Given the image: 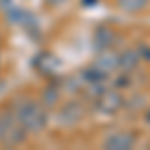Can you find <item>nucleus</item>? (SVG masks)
<instances>
[{
	"instance_id": "1",
	"label": "nucleus",
	"mask_w": 150,
	"mask_h": 150,
	"mask_svg": "<svg viewBox=\"0 0 150 150\" xmlns=\"http://www.w3.org/2000/svg\"><path fill=\"white\" fill-rule=\"evenodd\" d=\"M10 112L14 120L26 130V132H40L44 130L48 124V114L46 108L40 102H36L32 98L26 96H18L14 98L10 104Z\"/></svg>"
},
{
	"instance_id": "2",
	"label": "nucleus",
	"mask_w": 150,
	"mask_h": 150,
	"mask_svg": "<svg viewBox=\"0 0 150 150\" xmlns=\"http://www.w3.org/2000/svg\"><path fill=\"white\" fill-rule=\"evenodd\" d=\"M96 106L104 114H116L124 106V98L120 96L118 90H104L102 94L96 96Z\"/></svg>"
},
{
	"instance_id": "3",
	"label": "nucleus",
	"mask_w": 150,
	"mask_h": 150,
	"mask_svg": "<svg viewBox=\"0 0 150 150\" xmlns=\"http://www.w3.org/2000/svg\"><path fill=\"white\" fill-rule=\"evenodd\" d=\"M82 116H84V106H82L80 102H76V100H70V102H66L60 108V112H58V122H60L62 126H72V124L80 122Z\"/></svg>"
},
{
	"instance_id": "4",
	"label": "nucleus",
	"mask_w": 150,
	"mask_h": 150,
	"mask_svg": "<svg viewBox=\"0 0 150 150\" xmlns=\"http://www.w3.org/2000/svg\"><path fill=\"white\" fill-rule=\"evenodd\" d=\"M32 64H34V68L42 74V76H52V74H56L58 68H60V60H58L52 52H40V54H36L34 60H32Z\"/></svg>"
},
{
	"instance_id": "5",
	"label": "nucleus",
	"mask_w": 150,
	"mask_h": 150,
	"mask_svg": "<svg viewBox=\"0 0 150 150\" xmlns=\"http://www.w3.org/2000/svg\"><path fill=\"white\" fill-rule=\"evenodd\" d=\"M136 144V136L130 132H114L104 140V148L108 150H128Z\"/></svg>"
},
{
	"instance_id": "6",
	"label": "nucleus",
	"mask_w": 150,
	"mask_h": 150,
	"mask_svg": "<svg viewBox=\"0 0 150 150\" xmlns=\"http://www.w3.org/2000/svg\"><path fill=\"white\" fill-rule=\"evenodd\" d=\"M26 136H28V132H26L18 122H14V124L0 136V144H2V146H18V144H22L24 140H26Z\"/></svg>"
},
{
	"instance_id": "7",
	"label": "nucleus",
	"mask_w": 150,
	"mask_h": 150,
	"mask_svg": "<svg viewBox=\"0 0 150 150\" xmlns=\"http://www.w3.org/2000/svg\"><path fill=\"white\" fill-rule=\"evenodd\" d=\"M94 66L98 70H102L104 74H112L114 70H118V54L112 52L110 48H108V50H100V54L96 58Z\"/></svg>"
},
{
	"instance_id": "8",
	"label": "nucleus",
	"mask_w": 150,
	"mask_h": 150,
	"mask_svg": "<svg viewBox=\"0 0 150 150\" xmlns=\"http://www.w3.org/2000/svg\"><path fill=\"white\" fill-rule=\"evenodd\" d=\"M116 42V32L108 26H100L96 28V34H94V48L100 52V50H108L112 48Z\"/></svg>"
},
{
	"instance_id": "9",
	"label": "nucleus",
	"mask_w": 150,
	"mask_h": 150,
	"mask_svg": "<svg viewBox=\"0 0 150 150\" xmlns=\"http://www.w3.org/2000/svg\"><path fill=\"white\" fill-rule=\"evenodd\" d=\"M138 62H140L138 50L128 48V50H124V52H120V54H118V68L122 70V72H126V74H130L132 70H136Z\"/></svg>"
},
{
	"instance_id": "10",
	"label": "nucleus",
	"mask_w": 150,
	"mask_h": 150,
	"mask_svg": "<svg viewBox=\"0 0 150 150\" xmlns=\"http://www.w3.org/2000/svg\"><path fill=\"white\" fill-rule=\"evenodd\" d=\"M60 100V90H58L56 84H48L46 88L42 90L40 94V104L44 106V108H54Z\"/></svg>"
},
{
	"instance_id": "11",
	"label": "nucleus",
	"mask_w": 150,
	"mask_h": 150,
	"mask_svg": "<svg viewBox=\"0 0 150 150\" xmlns=\"http://www.w3.org/2000/svg\"><path fill=\"white\" fill-rule=\"evenodd\" d=\"M80 78L84 84H94V82H104L108 78V74H104L102 70H98L96 66H88V68H84L80 72Z\"/></svg>"
},
{
	"instance_id": "12",
	"label": "nucleus",
	"mask_w": 150,
	"mask_h": 150,
	"mask_svg": "<svg viewBox=\"0 0 150 150\" xmlns=\"http://www.w3.org/2000/svg\"><path fill=\"white\" fill-rule=\"evenodd\" d=\"M118 8L124 12H130V14H136V12H142L146 6L150 4V0H116Z\"/></svg>"
},
{
	"instance_id": "13",
	"label": "nucleus",
	"mask_w": 150,
	"mask_h": 150,
	"mask_svg": "<svg viewBox=\"0 0 150 150\" xmlns=\"http://www.w3.org/2000/svg\"><path fill=\"white\" fill-rule=\"evenodd\" d=\"M16 120H14V116H12L10 110H6V112H0V136L8 130V128L14 124Z\"/></svg>"
},
{
	"instance_id": "14",
	"label": "nucleus",
	"mask_w": 150,
	"mask_h": 150,
	"mask_svg": "<svg viewBox=\"0 0 150 150\" xmlns=\"http://www.w3.org/2000/svg\"><path fill=\"white\" fill-rule=\"evenodd\" d=\"M114 86L116 88H126V86H130V76L124 72L122 76H118V78L114 80Z\"/></svg>"
},
{
	"instance_id": "15",
	"label": "nucleus",
	"mask_w": 150,
	"mask_h": 150,
	"mask_svg": "<svg viewBox=\"0 0 150 150\" xmlns=\"http://www.w3.org/2000/svg\"><path fill=\"white\" fill-rule=\"evenodd\" d=\"M138 54H140V58L150 60V46H140V48H138Z\"/></svg>"
},
{
	"instance_id": "16",
	"label": "nucleus",
	"mask_w": 150,
	"mask_h": 150,
	"mask_svg": "<svg viewBox=\"0 0 150 150\" xmlns=\"http://www.w3.org/2000/svg\"><path fill=\"white\" fill-rule=\"evenodd\" d=\"M12 6H14V2H12V0H0V10L8 12Z\"/></svg>"
},
{
	"instance_id": "17",
	"label": "nucleus",
	"mask_w": 150,
	"mask_h": 150,
	"mask_svg": "<svg viewBox=\"0 0 150 150\" xmlns=\"http://www.w3.org/2000/svg\"><path fill=\"white\" fill-rule=\"evenodd\" d=\"M44 2H46L48 6H60V4L66 2V0H44Z\"/></svg>"
},
{
	"instance_id": "18",
	"label": "nucleus",
	"mask_w": 150,
	"mask_h": 150,
	"mask_svg": "<svg viewBox=\"0 0 150 150\" xmlns=\"http://www.w3.org/2000/svg\"><path fill=\"white\" fill-rule=\"evenodd\" d=\"M82 6H94V4H98V0H80Z\"/></svg>"
},
{
	"instance_id": "19",
	"label": "nucleus",
	"mask_w": 150,
	"mask_h": 150,
	"mask_svg": "<svg viewBox=\"0 0 150 150\" xmlns=\"http://www.w3.org/2000/svg\"><path fill=\"white\" fill-rule=\"evenodd\" d=\"M144 120H146V122H148V124H150V110H148V112H146V116H144Z\"/></svg>"
}]
</instances>
